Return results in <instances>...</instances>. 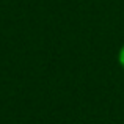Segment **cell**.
I'll return each mask as SVG.
<instances>
[{
    "instance_id": "cell-1",
    "label": "cell",
    "mask_w": 124,
    "mask_h": 124,
    "mask_svg": "<svg viewBox=\"0 0 124 124\" xmlns=\"http://www.w3.org/2000/svg\"><path fill=\"white\" fill-rule=\"evenodd\" d=\"M119 63H121V66L124 68V46H123L121 52H119Z\"/></svg>"
}]
</instances>
